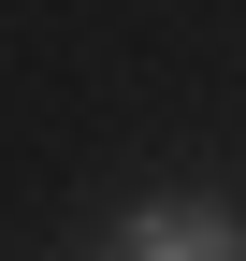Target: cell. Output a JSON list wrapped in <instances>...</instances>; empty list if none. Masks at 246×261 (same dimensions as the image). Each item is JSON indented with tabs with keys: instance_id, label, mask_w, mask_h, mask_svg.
<instances>
[{
	"instance_id": "obj_1",
	"label": "cell",
	"mask_w": 246,
	"mask_h": 261,
	"mask_svg": "<svg viewBox=\"0 0 246 261\" xmlns=\"http://www.w3.org/2000/svg\"><path fill=\"white\" fill-rule=\"evenodd\" d=\"M102 261H246V218L218 203V189H145Z\"/></svg>"
}]
</instances>
